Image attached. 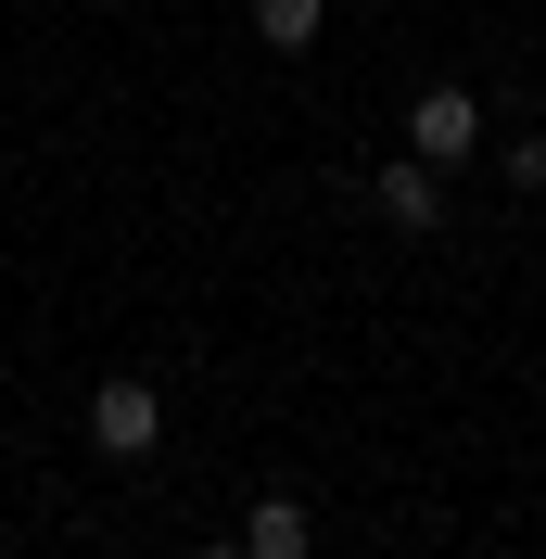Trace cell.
<instances>
[{
	"instance_id": "52a82bcc",
	"label": "cell",
	"mask_w": 546,
	"mask_h": 559,
	"mask_svg": "<svg viewBox=\"0 0 546 559\" xmlns=\"http://www.w3.org/2000/svg\"><path fill=\"white\" fill-rule=\"evenodd\" d=\"M191 559H254V547H241V534H204V547H191Z\"/></svg>"
},
{
	"instance_id": "6da1fadb",
	"label": "cell",
	"mask_w": 546,
	"mask_h": 559,
	"mask_svg": "<svg viewBox=\"0 0 546 559\" xmlns=\"http://www.w3.org/2000/svg\"><path fill=\"white\" fill-rule=\"evenodd\" d=\"M90 445H103V457H115V471H140V457L166 445V394L140 382V369H115V382H103V394H90Z\"/></svg>"
},
{
	"instance_id": "ba28073f",
	"label": "cell",
	"mask_w": 546,
	"mask_h": 559,
	"mask_svg": "<svg viewBox=\"0 0 546 559\" xmlns=\"http://www.w3.org/2000/svg\"><path fill=\"white\" fill-rule=\"evenodd\" d=\"M534 76H546V51H534Z\"/></svg>"
},
{
	"instance_id": "3957f363",
	"label": "cell",
	"mask_w": 546,
	"mask_h": 559,
	"mask_svg": "<svg viewBox=\"0 0 546 559\" xmlns=\"http://www.w3.org/2000/svg\"><path fill=\"white\" fill-rule=\"evenodd\" d=\"M369 204L394 216V229H444V166H419V153H407V166H381Z\"/></svg>"
},
{
	"instance_id": "8992f818",
	"label": "cell",
	"mask_w": 546,
	"mask_h": 559,
	"mask_svg": "<svg viewBox=\"0 0 546 559\" xmlns=\"http://www.w3.org/2000/svg\"><path fill=\"white\" fill-rule=\"evenodd\" d=\"M496 166H509V191H546V140H509Z\"/></svg>"
},
{
	"instance_id": "7a4b0ae2",
	"label": "cell",
	"mask_w": 546,
	"mask_h": 559,
	"mask_svg": "<svg viewBox=\"0 0 546 559\" xmlns=\"http://www.w3.org/2000/svg\"><path fill=\"white\" fill-rule=\"evenodd\" d=\"M407 153H419V166H471V153H483V103H471V90H419V103H407Z\"/></svg>"
},
{
	"instance_id": "277c9868",
	"label": "cell",
	"mask_w": 546,
	"mask_h": 559,
	"mask_svg": "<svg viewBox=\"0 0 546 559\" xmlns=\"http://www.w3.org/2000/svg\"><path fill=\"white\" fill-rule=\"evenodd\" d=\"M241 547H254V559H318L306 496H254V509H241Z\"/></svg>"
},
{
	"instance_id": "5b68a950",
	"label": "cell",
	"mask_w": 546,
	"mask_h": 559,
	"mask_svg": "<svg viewBox=\"0 0 546 559\" xmlns=\"http://www.w3.org/2000/svg\"><path fill=\"white\" fill-rule=\"evenodd\" d=\"M318 26H331V0H254V38H268V51H306Z\"/></svg>"
}]
</instances>
